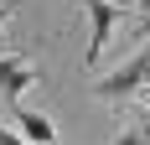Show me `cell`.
Wrapping results in <instances>:
<instances>
[{"instance_id":"cell-1","label":"cell","mask_w":150,"mask_h":145,"mask_svg":"<svg viewBox=\"0 0 150 145\" xmlns=\"http://www.w3.org/2000/svg\"><path fill=\"white\" fill-rule=\"evenodd\" d=\"M98 99L114 104V109H124V104H145L150 109V47H140L119 72H109L98 83Z\"/></svg>"},{"instance_id":"cell-2","label":"cell","mask_w":150,"mask_h":145,"mask_svg":"<svg viewBox=\"0 0 150 145\" xmlns=\"http://www.w3.org/2000/svg\"><path fill=\"white\" fill-rule=\"evenodd\" d=\"M83 11H88V26H93V42H88V68H98V57H104L109 36H114V21H119L124 5H114V0H83Z\"/></svg>"},{"instance_id":"cell-3","label":"cell","mask_w":150,"mask_h":145,"mask_svg":"<svg viewBox=\"0 0 150 145\" xmlns=\"http://www.w3.org/2000/svg\"><path fill=\"white\" fill-rule=\"evenodd\" d=\"M36 83V62L26 57V52H11V57H0V93H5V104H21V88Z\"/></svg>"},{"instance_id":"cell-4","label":"cell","mask_w":150,"mask_h":145,"mask_svg":"<svg viewBox=\"0 0 150 145\" xmlns=\"http://www.w3.org/2000/svg\"><path fill=\"white\" fill-rule=\"evenodd\" d=\"M16 124H21V140L26 145H57V124L47 114H31L26 104H16Z\"/></svg>"},{"instance_id":"cell-5","label":"cell","mask_w":150,"mask_h":145,"mask_svg":"<svg viewBox=\"0 0 150 145\" xmlns=\"http://www.w3.org/2000/svg\"><path fill=\"white\" fill-rule=\"evenodd\" d=\"M16 5H21V0H0V31H5V21L16 16Z\"/></svg>"},{"instance_id":"cell-6","label":"cell","mask_w":150,"mask_h":145,"mask_svg":"<svg viewBox=\"0 0 150 145\" xmlns=\"http://www.w3.org/2000/svg\"><path fill=\"white\" fill-rule=\"evenodd\" d=\"M114 145H150V140H145V135H140V130H129V135H119V140H114Z\"/></svg>"},{"instance_id":"cell-7","label":"cell","mask_w":150,"mask_h":145,"mask_svg":"<svg viewBox=\"0 0 150 145\" xmlns=\"http://www.w3.org/2000/svg\"><path fill=\"white\" fill-rule=\"evenodd\" d=\"M0 145H26V140H21L16 130H5V124H0Z\"/></svg>"},{"instance_id":"cell-8","label":"cell","mask_w":150,"mask_h":145,"mask_svg":"<svg viewBox=\"0 0 150 145\" xmlns=\"http://www.w3.org/2000/svg\"><path fill=\"white\" fill-rule=\"evenodd\" d=\"M135 36H150V11H145V21H140V31H135Z\"/></svg>"},{"instance_id":"cell-9","label":"cell","mask_w":150,"mask_h":145,"mask_svg":"<svg viewBox=\"0 0 150 145\" xmlns=\"http://www.w3.org/2000/svg\"><path fill=\"white\" fill-rule=\"evenodd\" d=\"M135 5H150V0H135Z\"/></svg>"}]
</instances>
